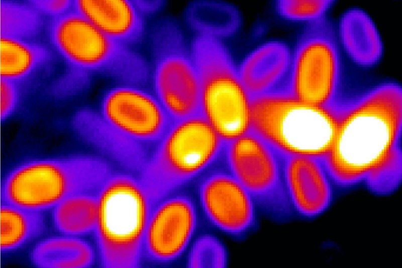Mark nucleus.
I'll return each instance as SVG.
<instances>
[{
    "label": "nucleus",
    "mask_w": 402,
    "mask_h": 268,
    "mask_svg": "<svg viewBox=\"0 0 402 268\" xmlns=\"http://www.w3.org/2000/svg\"><path fill=\"white\" fill-rule=\"evenodd\" d=\"M150 72L154 94L173 122L200 114V84L190 46L171 18L156 22L150 32Z\"/></svg>",
    "instance_id": "nucleus-8"
},
{
    "label": "nucleus",
    "mask_w": 402,
    "mask_h": 268,
    "mask_svg": "<svg viewBox=\"0 0 402 268\" xmlns=\"http://www.w3.org/2000/svg\"><path fill=\"white\" fill-rule=\"evenodd\" d=\"M229 171L246 189L258 211L275 222L294 211L285 190L281 156L251 129L226 143Z\"/></svg>",
    "instance_id": "nucleus-10"
},
{
    "label": "nucleus",
    "mask_w": 402,
    "mask_h": 268,
    "mask_svg": "<svg viewBox=\"0 0 402 268\" xmlns=\"http://www.w3.org/2000/svg\"><path fill=\"white\" fill-rule=\"evenodd\" d=\"M158 142L138 176L154 205L205 171L226 144L200 114L173 122Z\"/></svg>",
    "instance_id": "nucleus-6"
},
{
    "label": "nucleus",
    "mask_w": 402,
    "mask_h": 268,
    "mask_svg": "<svg viewBox=\"0 0 402 268\" xmlns=\"http://www.w3.org/2000/svg\"><path fill=\"white\" fill-rule=\"evenodd\" d=\"M30 258L43 268H85L94 263L92 246L80 237L61 234L46 238L36 244Z\"/></svg>",
    "instance_id": "nucleus-20"
},
{
    "label": "nucleus",
    "mask_w": 402,
    "mask_h": 268,
    "mask_svg": "<svg viewBox=\"0 0 402 268\" xmlns=\"http://www.w3.org/2000/svg\"><path fill=\"white\" fill-rule=\"evenodd\" d=\"M110 125L142 143L158 142L173 122L155 94L121 83L108 90L98 112Z\"/></svg>",
    "instance_id": "nucleus-11"
},
{
    "label": "nucleus",
    "mask_w": 402,
    "mask_h": 268,
    "mask_svg": "<svg viewBox=\"0 0 402 268\" xmlns=\"http://www.w3.org/2000/svg\"><path fill=\"white\" fill-rule=\"evenodd\" d=\"M200 11L194 5L189 21L195 31H202L220 38L233 33L239 25V16L230 6L215 3H202Z\"/></svg>",
    "instance_id": "nucleus-24"
},
{
    "label": "nucleus",
    "mask_w": 402,
    "mask_h": 268,
    "mask_svg": "<svg viewBox=\"0 0 402 268\" xmlns=\"http://www.w3.org/2000/svg\"><path fill=\"white\" fill-rule=\"evenodd\" d=\"M71 123L82 140L126 170L139 173L145 164L148 157L143 144L110 125L98 112L80 110L73 116Z\"/></svg>",
    "instance_id": "nucleus-16"
},
{
    "label": "nucleus",
    "mask_w": 402,
    "mask_h": 268,
    "mask_svg": "<svg viewBox=\"0 0 402 268\" xmlns=\"http://www.w3.org/2000/svg\"><path fill=\"white\" fill-rule=\"evenodd\" d=\"M340 50L329 20L309 23L292 52L287 92L308 104L338 107L342 74Z\"/></svg>",
    "instance_id": "nucleus-9"
},
{
    "label": "nucleus",
    "mask_w": 402,
    "mask_h": 268,
    "mask_svg": "<svg viewBox=\"0 0 402 268\" xmlns=\"http://www.w3.org/2000/svg\"><path fill=\"white\" fill-rule=\"evenodd\" d=\"M96 195L98 213L94 232L102 265L139 266L154 205L138 177L113 173Z\"/></svg>",
    "instance_id": "nucleus-5"
},
{
    "label": "nucleus",
    "mask_w": 402,
    "mask_h": 268,
    "mask_svg": "<svg viewBox=\"0 0 402 268\" xmlns=\"http://www.w3.org/2000/svg\"><path fill=\"white\" fill-rule=\"evenodd\" d=\"M45 222L42 212L1 202L0 250L9 253L19 249L41 235Z\"/></svg>",
    "instance_id": "nucleus-21"
},
{
    "label": "nucleus",
    "mask_w": 402,
    "mask_h": 268,
    "mask_svg": "<svg viewBox=\"0 0 402 268\" xmlns=\"http://www.w3.org/2000/svg\"><path fill=\"white\" fill-rule=\"evenodd\" d=\"M291 58L288 46L279 41L265 42L249 53L237 72L251 99L286 91Z\"/></svg>",
    "instance_id": "nucleus-17"
},
{
    "label": "nucleus",
    "mask_w": 402,
    "mask_h": 268,
    "mask_svg": "<svg viewBox=\"0 0 402 268\" xmlns=\"http://www.w3.org/2000/svg\"><path fill=\"white\" fill-rule=\"evenodd\" d=\"M282 158L285 190L294 212L313 217L324 212L332 200L334 182L323 159L306 156Z\"/></svg>",
    "instance_id": "nucleus-15"
},
{
    "label": "nucleus",
    "mask_w": 402,
    "mask_h": 268,
    "mask_svg": "<svg viewBox=\"0 0 402 268\" xmlns=\"http://www.w3.org/2000/svg\"><path fill=\"white\" fill-rule=\"evenodd\" d=\"M202 210L215 227L235 239L255 230L258 210L250 194L229 171H213L198 190Z\"/></svg>",
    "instance_id": "nucleus-12"
},
{
    "label": "nucleus",
    "mask_w": 402,
    "mask_h": 268,
    "mask_svg": "<svg viewBox=\"0 0 402 268\" xmlns=\"http://www.w3.org/2000/svg\"><path fill=\"white\" fill-rule=\"evenodd\" d=\"M45 26L50 44L70 71L87 78L100 73L141 86L150 77V68L140 54L108 36L73 8L49 18Z\"/></svg>",
    "instance_id": "nucleus-4"
},
{
    "label": "nucleus",
    "mask_w": 402,
    "mask_h": 268,
    "mask_svg": "<svg viewBox=\"0 0 402 268\" xmlns=\"http://www.w3.org/2000/svg\"><path fill=\"white\" fill-rule=\"evenodd\" d=\"M251 129L282 157L306 156L323 159L336 134L338 107L303 102L287 91L253 98Z\"/></svg>",
    "instance_id": "nucleus-2"
},
{
    "label": "nucleus",
    "mask_w": 402,
    "mask_h": 268,
    "mask_svg": "<svg viewBox=\"0 0 402 268\" xmlns=\"http://www.w3.org/2000/svg\"><path fill=\"white\" fill-rule=\"evenodd\" d=\"M190 45L200 84V114L226 144L251 130V99L220 38L195 31Z\"/></svg>",
    "instance_id": "nucleus-7"
},
{
    "label": "nucleus",
    "mask_w": 402,
    "mask_h": 268,
    "mask_svg": "<svg viewBox=\"0 0 402 268\" xmlns=\"http://www.w3.org/2000/svg\"><path fill=\"white\" fill-rule=\"evenodd\" d=\"M332 1H279L276 8L284 19L309 23L325 18L333 4Z\"/></svg>",
    "instance_id": "nucleus-27"
},
{
    "label": "nucleus",
    "mask_w": 402,
    "mask_h": 268,
    "mask_svg": "<svg viewBox=\"0 0 402 268\" xmlns=\"http://www.w3.org/2000/svg\"><path fill=\"white\" fill-rule=\"evenodd\" d=\"M228 254L223 243L216 237H198L189 250L187 266L192 268H223L227 266Z\"/></svg>",
    "instance_id": "nucleus-25"
},
{
    "label": "nucleus",
    "mask_w": 402,
    "mask_h": 268,
    "mask_svg": "<svg viewBox=\"0 0 402 268\" xmlns=\"http://www.w3.org/2000/svg\"><path fill=\"white\" fill-rule=\"evenodd\" d=\"M113 173L107 161L92 155L33 160L6 175L1 200L42 212L72 195L97 192Z\"/></svg>",
    "instance_id": "nucleus-3"
},
{
    "label": "nucleus",
    "mask_w": 402,
    "mask_h": 268,
    "mask_svg": "<svg viewBox=\"0 0 402 268\" xmlns=\"http://www.w3.org/2000/svg\"><path fill=\"white\" fill-rule=\"evenodd\" d=\"M155 204L146 226L143 254L154 261L168 262L180 255L192 238L196 209L189 197L182 195L168 196Z\"/></svg>",
    "instance_id": "nucleus-13"
},
{
    "label": "nucleus",
    "mask_w": 402,
    "mask_h": 268,
    "mask_svg": "<svg viewBox=\"0 0 402 268\" xmlns=\"http://www.w3.org/2000/svg\"><path fill=\"white\" fill-rule=\"evenodd\" d=\"M401 178V153L398 147L372 169L364 181L375 193L385 194L395 190Z\"/></svg>",
    "instance_id": "nucleus-26"
},
{
    "label": "nucleus",
    "mask_w": 402,
    "mask_h": 268,
    "mask_svg": "<svg viewBox=\"0 0 402 268\" xmlns=\"http://www.w3.org/2000/svg\"><path fill=\"white\" fill-rule=\"evenodd\" d=\"M338 31L343 49L357 65L370 67L379 62L383 50L382 40L365 11L357 8L345 11L340 18Z\"/></svg>",
    "instance_id": "nucleus-18"
},
{
    "label": "nucleus",
    "mask_w": 402,
    "mask_h": 268,
    "mask_svg": "<svg viewBox=\"0 0 402 268\" xmlns=\"http://www.w3.org/2000/svg\"><path fill=\"white\" fill-rule=\"evenodd\" d=\"M1 78L22 84L45 69L52 60L47 46L35 39L1 35Z\"/></svg>",
    "instance_id": "nucleus-19"
},
{
    "label": "nucleus",
    "mask_w": 402,
    "mask_h": 268,
    "mask_svg": "<svg viewBox=\"0 0 402 268\" xmlns=\"http://www.w3.org/2000/svg\"><path fill=\"white\" fill-rule=\"evenodd\" d=\"M1 35L35 39L45 25L43 16L30 3L1 1Z\"/></svg>",
    "instance_id": "nucleus-23"
},
{
    "label": "nucleus",
    "mask_w": 402,
    "mask_h": 268,
    "mask_svg": "<svg viewBox=\"0 0 402 268\" xmlns=\"http://www.w3.org/2000/svg\"><path fill=\"white\" fill-rule=\"evenodd\" d=\"M43 16L53 18L61 15L73 8V1H29Z\"/></svg>",
    "instance_id": "nucleus-29"
},
{
    "label": "nucleus",
    "mask_w": 402,
    "mask_h": 268,
    "mask_svg": "<svg viewBox=\"0 0 402 268\" xmlns=\"http://www.w3.org/2000/svg\"><path fill=\"white\" fill-rule=\"evenodd\" d=\"M157 2L128 0L73 1V8L108 36L131 47L146 34L147 16Z\"/></svg>",
    "instance_id": "nucleus-14"
},
{
    "label": "nucleus",
    "mask_w": 402,
    "mask_h": 268,
    "mask_svg": "<svg viewBox=\"0 0 402 268\" xmlns=\"http://www.w3.org/2000/svg\"><path fill=\"white\" fill-rule=\"evenodd\" d=\"M21 84L1 78L0 80V119L5 122L16 110L21 98Z\"/></svg>",
    "instance_id": "nucleus-28"
},
{
    "label": "nucleus",
    "mask_w": 402,
    "mask_h": 268,
    "mask_svg": "<svg viewBox=\"0 0 402 268\" xmlns=\"http://www.w3.org/2000/svg\"><path fill=\"white\" fill-rule=\"evenodd\" d=\"M334 139L323 162L334 183L350 186L399 147L402 92L395 83L379 84L338 107Z\"/></svg>",
    "instance_id": "nucleus-1"
},
{
    "label": "nucleus",
    "mask_w": 402,
    "mask_h": 268,
    "mask_svg": "<svg viewBox=\"0 0 402 268\" xmlns=\"http://www.w3.org/2000/svg\"><path fill=\"white\" fill-rule=\"evenodd\" d=\"M53 222L61 234L78 236L94 232L98 213L97 195L80 193L70 196L53 208Z\"/></svg>",
    "instance_id": "nucleus-22"
}]
</instances>
